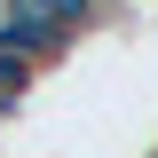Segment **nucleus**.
Segmentation results:
<instances>
[{
  "instance_id": "nucleus-4",
  "label": "nucleus",
  "mask_w": 158,
  "mask_h": 158,
  "mask_svg": "<svg viewBox=\"0 0 158 158\" xmlns=\"http://www.w3.org/2000/svg\"><path fill=\"white\" fill-rule=\"evenodd\" d=\"M103 8H127V0H103Z\"/></svg>"
},
{
  "instance_id": "nucleus-3",
  "label": "nucleus",
  "mask_w": 158,
  "mask_h": 158,
  "mask_svg": "<svg viewBox=\"0 0 158 158\" xmlns=\"http://www.w3.org/2000/svg\"><path fill=\"white\" fill-rule=\"evenodd\" d=\"M24 95H32V71L0 56V118H16V111H24Z\"/></svg>"
},
{
  "instance_id": "nucleus-1",
  "label": "nucleus",
  "mask_w": 158,
  "mask_h": 158,
  "mask_svg": "<svg viewBox=\"0 0 158 158\" xmlns=\"http://www.w3.org/2000/svg\"><path fill=\"white\" fill-rule=\"evenodd\" d=\"M0 56L8 63H24V71H48V63H63L71 56V32H63L40 0H0Z\"/></svg>"
},
{
  "instance_id": "nucleus-5",
  "label": "nucleus",
  "mask_w": 158,
  "mask_h": 158,
  "mask_svg": "<svg viewBox=\"0 0 158 158\" xmlns=\"http://www.w3.org/2000/svg\"><path fill=\"white\" fill-rule=\"evenodd\" d=\"M150 158H158V150H150Z\"/></svg>"
},
{
  "instance_id": "nucleus-2",
  "label": "nucleus",
  "mask_w": 158,
  "mask_h": 158,
  "mask_svg": "<svg viewBox=\"0 0 158 158\" xmlns=\"http://www.w3.org/2000/svg\"><path fill=\"white\" fill-rule=\"evenodd\" d=\"M48 16L63 24L71 40H87V32H103V24H127V8H103V0H40Z\"/></svg>"
}]
</instances>
